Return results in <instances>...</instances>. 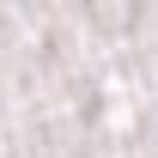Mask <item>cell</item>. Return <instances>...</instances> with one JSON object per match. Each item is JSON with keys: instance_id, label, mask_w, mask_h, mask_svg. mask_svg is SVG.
<instances>
[]
</instances>
